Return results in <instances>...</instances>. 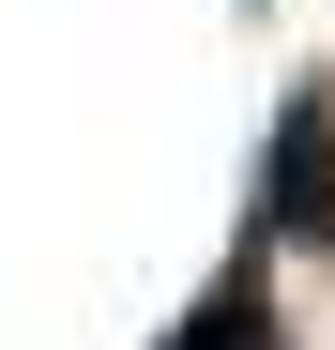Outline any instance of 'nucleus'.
Masks as SVG:
<instances>
[{"instance_id":"nucleus-2","label":"nucleus","mask_w":335,"mask_h":350,"mask_svg":"<svg viewBox=\"0 0 335 350\" xmlns=\"http://www.w3.org/2000/svg\"><path fill=\"white\" fill-rule=\"evenodd\" d=\"M152 350H305L290 305H274V244H259V228H244V259H213V289H198Z\"/></svg>"},{"instance_id":"nucleus-1","label":"nucleus","mask_w":335,"mask_h":350,"mask_svg":"<svg viewBox=\"0 0 335 350\" xmlns=\"http://www.w3.org/2000/svg\"><path fill=\"white\" fill-rule=\"evenodd\" d=\"M259 244L335 259V77H290V107L259 137Z\"/></svg>"}]
</instances>
